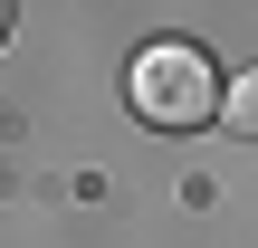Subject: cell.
Masks as SVG:
<instances>
[{"label":"cell","mask_w":258,"mask_h":248,"mask_svg":"<svg viewBox=\"0 0 258 248\" xmlns=\"http://www.w3.org/2000/svg\"><path fill=\"white\" fill-rule=\"evenodd\" d=\"M220 124H230L239 143H258V67H239V76H220Z\"/></svg>","instance_id":"7a4b0ae2"},{"label":"cell","mask_w":258,"mask_h":248,"mask_svg":"<svg viewBox=\"0 0 258 248\" xmlns=\"http://www.w3.org/2000/svg\"><path fill=\"white\" fill-rule=\"evenodd\" d=\"M0 38H10V0H0Z\"/></svg>","instance_id":"3957f363"},{"label":"cell","mask_w":258,"mask_h":248,"mask_svg":"<svg viewBox=\"0 0 258 248\" xmlns=\"http://www.w3.org/2000/svg\"><path fill=\"white\" fill-rule=\"evenodd\" d=\"M124 105H134L153 134H201V124H220V67H211L191 38H153V48H134V67H124Z\"/></svg>","instance_id":"6da1fadb"}]
</instances>
